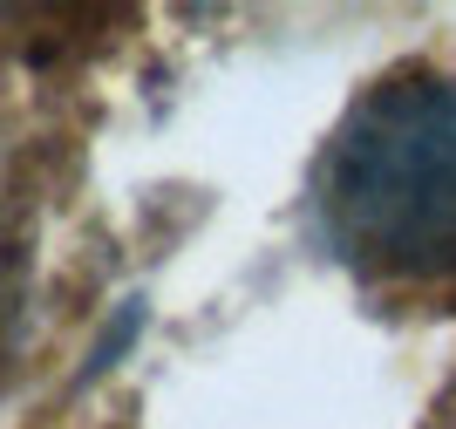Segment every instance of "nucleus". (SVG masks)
<instances>
[{
	"label": "nucleus",
	"instance_id": "nucleus-1",
	"mask_svg": "<svg viewBox=\"0 0 456 429\" xmlns=\"http://www.w3.org/2000/svg\"><path fill=\"white\" fill-rule=\"evenodd\" d=\"M327 232L375 273L456 266V82H388L327 157Z\"/></svg>",
	"mask_w": 456,
	"mask_h": 429
}]
</instances>
